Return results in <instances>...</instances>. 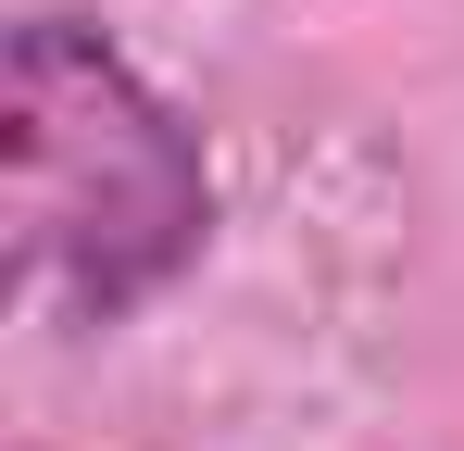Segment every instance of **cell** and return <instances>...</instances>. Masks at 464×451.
<instances>
[{"label": "cell", "instance_id": "cell-1", "mask_svg": "<svg viewBox=\"0 0 464 451\" xmlns=\"http://www.w3.org/2000/svg\"><path fill=\"white\" fill-rule=\"evenodd\" d=\"M0 226L13 301L63 339L139 326L214 251V150L101 13L25 0L0 25Z\"/></svg>", "mask_w": 464, "mask_h": 451}]
</instances>
